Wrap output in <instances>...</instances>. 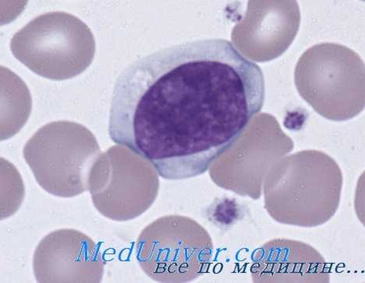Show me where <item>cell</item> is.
Instances as JSON below:
<instances>
[{
  "label": "cell",
  "mask_w": 365,
  "mask_h": 283,
  "mask_svg": "<svg viewBox=\"0 0 365 283\" xmlns=\"http://www.w3.org/2000/svg\"><path fill=\"white\" fill-rule=\"evenodd\" d=\"M11 50L16 60L39 76L63 80L88 68L96 43L88 25L78 16L54 11L36 16L16 32Z\"/></svg>",
  "instance_id": "cell-2"
},
{
  "label": "cell",
  "mask_w": 365,
  "mask_h": 283,
  "mask_svg": "<svg viewBox=\"0 0 365 283\" xmlns=\"http://www.w3.org/2000/svg\"><path fill=\"white\" fill-rule=\"evenodd\" d=\"M264 97L259 65L230 41H190L140 57L121 72L109 135L162 178H192L244 134Z\"/></svg>",
  "instance_id": "cell-1"
},
{
  "label": "cell",
  "mask_w": 365,
  "mask_h": 283,
  "mask_svg": "<svg viewBox=\"0 0 365 283\" xmlns=\"http://www.w3.org/2000/svg\"><path fill=\"white\" fill-rule=\"evenodd\" d=\"M254 282L325 283L329 272L324 257L313 247L300 241L276 239L253 255Z\"/></svg>",
  "instance_id": "cell-8"
},
{
  "label": "cell",
  "mask_w": 365,
  "mask_h": 283,
  "mask_svg": "<svg viewBox=\"0 0 365 283\" xmlns=\"http://www.w3.org/2000/svg\"><path fill=\"white\" fill-rule=\"evenodd\" d=\"M8 85L1 81V140L9 139L24 127L31 110V97L24 82L11 70H6Z\"/></svg>",
  "instance_id": "cell-9"
},
{
  "label": "cell",
  "mask_w": 365,
  "mask_h": 283,
  "mask_svg": "<svg viewBox=\"0 0 365 283\" xmlns=\"http://www.w3.org/2000/svg\"><path fill=\"white\" fill-rule=\"evenodd\" d=\"M105 260L101 247L82 232L62 229L48 234L38 244L33 269L41 283H98Z\"/></svg>",
  "instance_id": "cell-7"
},
{
  "label": "cell",
  "mask_w": 365,
  "mask_h": 283,
  "mask_svg": "<svg viewBox=\"0 0 365 283\" xmlns=\"http://www.w3.org/2000/svg\"><path fill=\"white\" fill-rule=\"evenodd\" d=\"M343 178L338 166L327 172L283 169L264 186L265 209L276 221L301 228H314L334 218L339 206Z\"/></svg>",
  "instance_id": "cell-6"
},
{
  "label": "cell",
  "mask_w": 365,
  "mask_h": 283,
  "mask_svg": "<svg viewBox=\"0 0 365 283\" xmlns=\"http://www.w3.org/2000/svg\"><path fill=\"white\" fill-rule=\"evenodd\" d=\"M212 255L213 243L208 231L184 215L157 219L137 240L140 267L158 282H192L209 270Z\"/></svg>",
  "instance_id": "cell-4"
},
{
  "label": "cell",
  "mask_w": 365,
  "mask_h": 283,
  "mask_svg": "<svg viewBox=\"0 0 365 283\" xmlns=\"http://www.w3.org/2000/svg\"><path fill=\"white\" fill-rule=\"evenodd\" d=\"M89 193L97 210L118 222L145 213L159 194V173L154 166L128 147H111L91 169Z\"/></svg>",
  "instance_id": "cell-5"
},
{
  "label": "cell",
  "mask_w": 365,
  "mask_h": 283,
  "mask_svg": "<svg viewBox=\"0 0 365 283\" xmlns=\"http://www.w3.org/2000/svg\"><path fill=\"white\" fill-rule=\"evenodd\" d=\"M101 149L82 124L57 121L45 124L24 147V159L38 185L48 193L73 198L88 190L91 169Z\"/></svg>",
  "instance_id": "cell-3"
}]
</instances>
